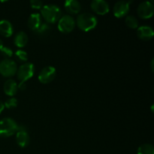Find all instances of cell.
Returning a JSON list of instances; mask_svg holds the SVG:
<instances>
[{
    "label": "cell",
    "mask_w": 154,
    "mask_h": 154,
    "mask_svg": "<svg viewBox=\"0 0 154 154\" xmlns=\"http://www.w3.org/2000/svg\"><path fill=\"white\" fill-rule=\"evenodd\" d=\"M56 77V69L53 66H46L43 68L38 75V81L42 84H49L54 81Z\"/></svg>",
    "instance_id": "cell-8"
},
{
    "label": "cell",
    "mask_w": 154,
    "mask_h": 154,
    "mask_svg": "<svg viewBox=\"0 0 154 154\" xmlns=\"http://www.w3.org/2000/svg\"><path fill=\"white\" fill-rule=\"evenodd\" d=\"M65 9L71 14H78L81 10V5L76 0H66L64 3Z\"/></svg>",
    "instance_id": "cell-13"
},
{
    "label": "cell",
    "mask_w": 154,
    "mask_h": 154,
    "mask_svg": "<svg viewBox=\"0 0 154 154\" xmlns=\"http://www.w3.org/2000/svg\"><path fill=\"white\" fill-rule=\"evenodd\" d=\"M0 52L2 53V56H4L6 58H10V57H11L13 56V51H12V50L11 48H8V47L3 46V48H2Z\"/></svg>",
    "instance_id": "cell-23"
},
{
    "label": "cell",
    "mask_w": 154,
    "mask_h": 154,
    "mask_svg": "<svg viewBox=\"0 0 154 154\" xmlns=\"http://www.w3.org/2000/svg\"><path fill=\"white\" fill-rule=\"evenodd\" d=\"M30 5L33 9H42L43 7V2L40 0H32Z\"/></svg>",
    "instance_id": "cell-24"
},
{
    "label": "cell",
    "mask_w": 154,
    "mask_h": 154,
    "mask_svg": "<svg viewBox=\"0 0 154 154\" xmlns=\"http://www.w3.org/2000/svg\"><path fill=\"white\" fill-rule=\"evenodd\" d=\"M130 2L126 1H119L114 5L113 12L116 17L122 18L126 16L129 11Z\"/></svg>",
    "instance_id": "cell-10"
},
{
    "label": "cell",
    "mask_w": 154,
    "mask_h": 154,
    "mask_svg": "<svg viewBox=\"0 0 154 154\" xmlns=\"http://www.w3.org/2000/svg\"><path fill=\"white\" fill-rule=\"evenodd\" d=\"M154 13V7L151 2L145 1L141 2L138 7V16L143 19L152 17Z\"/></svg>",
    "instance_id": "cell-7"
},
{
    "label": "cell",
    "mask_w": 154,
    "mask_h": 154,
    "mask_svg": "<svg viewBox=\"0 0 154 154\" xmlns=\"http://www.w3.org/2000/svg\"><path fill=\"white\" fill-rule=\"evenodd\" d=\"M126 26L131 29H136L138 26V21L136 19V17L132 15H129V16L126 17V20H125Z\"/></svg>",
    "instance_id": "cell-19"
},
{
    "label": "cell",
    "mask_w": 154,
    "mask_h": 154,
    "mask_svg": "<svg viewBox=\"0 0 154 154\" xmlns=\"http://www.w3.org/2000/svg\"><path fill=\"white\" fill-rule=\"evenodd\" d=\"M137 35L141 40H150L154 35L153 28L148 26H142L138 27L137 29Z\"/></svg>",
    "instance_id": "cell-12"
},
{
    "label": "cell",
    "mask_w": 154,
    "mask_h": 154,
    "mask_svg": "<svg viewBox=\"0 0 154 154\" xmlns=\"http://www.w3.org/2000/svg\"><path fill=\"white\" fill-rule=\"evenodd\" d=\"M35 72V66L31 63H26L20 66L17 71V79L20 83H25L33 76Z\"/></svg>",
    "instance_id": "cell-4"
},
{
    "label": "cell",
    "mask_w": 154,
    "mask_h": 154,
    "mask_svg": "<svg viewBox=\"0 0 154 154\" xmlns=\"http://www.w3.org/2000/svg\"><path fill=\"white\" fill-rule=\"evenodd\" d=\"M14 32L13 26L6 20H0V34L5 37H10L12 35Z\"/></svg>",
    "instance_id": "cell-16"
},
{
    "label": "cell",
    "mask_w": 154,
    "mask_h": 154,
    "mask_svg": "<svg viewBox=\"0 0 154 154\" xmlns=\"http://www.w3.org/2000/svg\"><path fill=\"white\" fill-rule=\"evenodd\" d=\"M41 14L48 23H55L61 17L62 11L56 5H46L41 9Z\"/></svg>",
    "instance_id": "cell-1"
},
{
    "label": "cell",
    "mask_w": 154,
    "mask_h": 154,
    "mask_svg": "<svg viewBox=\"0 0 154 154\" xmlns=\"http://www.w3.org/2000/svg\"><path fill=\"white\" fill-rule=\"evenodd\" d=\"M17 71V64L14 60L5 59L0 63V74L6 78L14 76Z\"/></svg>",
    "instance_id": "cell-5"
},
{
    "label": "cell",
    "mask_w": 154,
    "mask_h": 154,
    "mask_svg": "<svg viewBox=\"0 0 154 154\" xmlns=\"http://www.w3.org/2000/svg\"><path fill=\"white\" fill-rule=\"evenodd\" d=\"M17 87L20 90H24L26 88V83H20L19 85H17Z\"/></svg>",
    "instance_id": "cell-25"
},
{
    "label": "cell",
    "mask_w": 154,
    "mask_h": 154,
    "mask_svg": "<svg viewBox=\"0 0 154 154\" xmlns=\"http://www.w3.org/2000/svg\"><path fill=\"white\" fill-rule=\"evenodd\" d=\"M18 125L10 117H5L0 120V136L7 138L13 135L17 130Z\"/></svg>",
    "instance_id": "cell-3"
},
{
    "label": "cell",
    "mask_w": 154,
    "mask_h": 154,
    "mask_svg": "<svg viewBox=\"0 0 154 154\" xmlns=\"http://www.w3.org/2000/svg\"><path fill=\"white\" fill-rule=\"evenodd\" d=\"M97 23L96 16L90 13L81 14L78 15L76 20V23L78 28L84 32L93 29L97 25Z\"/></svg>",
    "instance_id": "cell-2"
},
{
    "label": "cell",
    "mask_w": 154,
    "mask_h": 154,
    "mask_svg": "<svg viewBox=\"0 0 154 154\" xmlns=\"http://www.w3.org/2000/svg\"><path fill=\"white\" fill-rule=\"evenodd\" d=\"M151 68H152V70L153 71V60H152V63H151Z\"/></svg>",
    "instance_id": "cell-28"
},
{
    "label": "cell",
    "mask_w": 154,
    "mask_h": 154,
    "mask_svg": "<svg viewBox=\"0 0 154 154\" xmlns=\"http://www.w3.org/2000/svg\"><path fill=\"white\" fill-rule=\"evenodd\" d=\"M138 154H154V147L152 144H143L138 147Z\"/></svg>",
    "instance_id": "cell-18"
},
{
    "label": "cell",
    "mask_w": 154,
    "mask_h": 154,
    "mask_svg": "<svg viewBox=\"0 0 154 154\" xmlns=\"http://www.w3.org/2000/svg\"><path fill=\"white\" fill-rule=\"evenodd\" d=\"M5 107H6L7 108H16L17 106V99H15V98L12 97L10 99H8L4 104Z\"/></svg>",
    "instance_id": "cell-21"
},
{
    "label": "cell",
    "mask_w": 154,
    "mask_h": 154,
    "mask_svg": "<svg viewBox=\"0 0 154 154\" xmlns=\"http://www.w3.org/2000/svg\"><path fill=\"white\" fill-rule=\"evenodd\" d=\"M91 8L95 13L100 15H105L109 12V5L104 0H94L91 2Z\"/></svg>",
    "instance_id": "cell-11"
},
{
    "label": "cell",
    "mask_w": 154,
    "mask_h": 154,
    "mask_svg": "<svg viewBox=\"0 0 154 154\" xmlns=\"http://www.w3.org/2000/svg\"><path fill=\"white\" fill-rule=\"evenodd\" d=\"M75 20L70 15H64L59 20L58 29L61 32L69 33L75 29Z\"/></svg>",
    "instance_id": "cell-6"
},
{
    "label": "cell",
    "mask_w": 154,
    "mask_h": 154,
    "mask_svg": "<svg viewBox=\"0 0 154 154\" xmlns=\"http://www.w3.org/2000/svg\"><path fill=\"white\" fill-rule=\"evenodd\" d=\"M50 29V26L48 23H42V25L38 28L37 30L35 31V32L38 35H42L46 33Z\"/></svg>",
    "instance_id": "cell-22"
},
{
    "label": "cell",
    "mask_w": 154,
    "mask_h": 154,
    "mask_svg": "<svg viewBox=\"0 0 154 154\" xmlns=\"http://www.w3.org/2000/svg\"><path fill=\"white\" fill-rule=\"evenodd\" d=\"M4 108H5L4 104L2 103V102H1V101H0V114L2 112L3 110H4Z\"/></svg>",
    "instance_id": "cell-26"
},
{
    "label": "cell",
    "mask_w": 154,
    "mask_h": 154,
    "mask_svg": "<svg viewBox=\"0 0 154 154\" xmlns=\"http://www.w3.org/2000/svg\"><path fill=\"white\" fill-rule=\"evenodd\" d=\"M4 92L9 96H13L17 93V84L13 79H8L4 84Z\"/></svg>",
    "instance_id": "cell-14"
},
{
    "label": "cell",
    "mask_w": 154,
    "mask_h": 154,
    "mask_svg": "<svg viewBox=\"0 0 154 154\" xmlns=\"http://www.w3.org/2000/svg\"><path fill=\"white\" fill-rule=\"evenodd\" d=\"M3 48V43H2V41L0 39V51H1L2 48Z\"/></svg>",
    "instance_id": "cell-27"
},
{
    "label": "cell",
    "mask_w": 154,
    "mask_h": 154,
    "mask_svg": "<svg viewBox=\"0 0 154 154\" xmlns=\"http://www.w3.org/2000/svg\"><path fill=\"white\" fill-rule=\"evenodd\" d=\"M16 142L20 147H26L29 144V135L24 126H18L16 134Z\"/></svg>",
    "instance_id": "cell-9"
},
{
    "label": "cell",
    "mask_w": 154,
    "mask_h": 154,
    "mask_svg": "<svg viewBox=\"0 0 154 154\" xmlns=\"http://www.w3.org/2000/svg\"><path fill=\"white\" fill-rule=\"evenodd\" d=\"M15 56H16L17 59L19 61L22 62H26L28 60V55H27V53L26 51H23V50H18L15 53Z\"/></svg>",
    "instance_id": "cell-20"
},
{
    "label": "cell",
    "mask_w": 154,
    "mask_h": 154,
    "mask_svg": "<svg viewBox=\"0 0 154 154\" xmlns=\"http://www.w3.org/2000/svg\"><path fill=\"white\" fill-rule=\"evenodd\" d=\"M28 36L24 32H19L14 37V45L18 48H23L28 43Z\"/></svg>",
    "instance_id": "cell-17"
},
{
    "label": "cell",
    "mask_w": 154,
    "mask_h": 154,
    "mask_svg": "<svg viewBox=\"0 0 154 154\" xmlns=\"http://www.w3.org/2000/svg\"><path fill=\"white\" fill-rule=\"evenodd\" d=\"M42 17L39 14H32L28 19L27 25L28 27L32 31H35L38 29L39 26L42 25Z\"/></svg>",
    "instance_id": "cell-15"
}]
</instances>
